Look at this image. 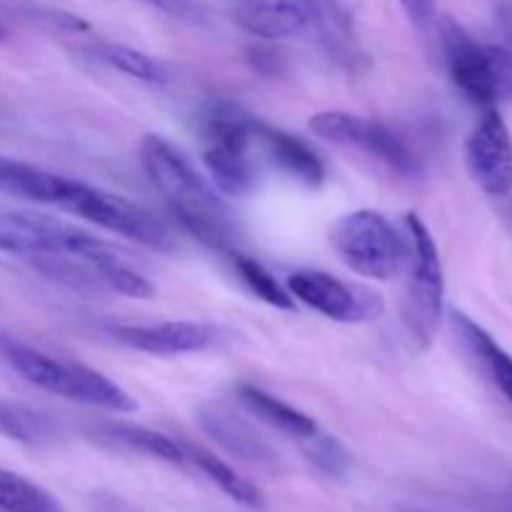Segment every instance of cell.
Listing matches in <instances>:
<instances>
[{
	"label": "cell",
	"instance_id": "6da1fadb",
	"mask_svg": "<svg viewBox=\"0 0 512 512\" xmlns=\"http://www.w3.org/2000/svg\"><path fill=\"white\" fill-rule=\"evenodd\" d=\"M0 253L70 283H100V270L120 258L113 245L80 225L43 213H0Z\"/></svg>",
	"mask_w": 512,
	"mask_h": 512
},
{
	"label": "cell",
	"instance_id": "7a4b0ae2",
	"mask_svg": "<svg viewBox=\"0 0 512 512\" xmlns=\"http://www.w3.org/2000/svg\"><path fill=\"white\" fill-rule=\"evenodd\" d=\"M140 163L170 213L190 235L213 250H235L238 230L223 195L173 143L163 135H145L140 143Z\"/></svg>",
	"mask_w": 512,
	"mask_h": 512
},
{
	"label": "cell",
	"instance_id": "3957f363",
	"mask_svg": "<svg viewBox=\"0 0 512 512\" xmlns=\"http://www.w3.org/2000/svg\"><path fill=\"white\" fill-rule=\"evenodd\" d=\"M3 355L20 378L50 395L110 413H133L138 408L128 390L88 365L58 360L23 343H3Z\"/></svg>",
	"mask_w": 512,
	"mask_h": 512
},
{
	"label": "cell",
	"instance_id": "277c9868",
	"mask_svg": "<svg viewBox=\"0 0 512 512\" xmlns=\"http://www.w3.org/2000/svg\"><path fill=\"white\" fill-rule=\"evenodd\" d=\"M438 30L445 65L460 93L485 110L512 103V45L473 38L453 18L440 20Z\"/></svg>",
	"mask_w": 512,
	"mask_h": 512
},
{
	"label": "cell",
	"instance_id": "5b68a950",
	"mask_svg": "<svg viewBox=\"0 0 512 512\" xmlns=\"http://www.w3.org/2000/svg\"><path fill=\"white\" fill-rule=\"evenodd\" d=\"M258 118L243 113L238 105L215 103L200 118L203 163L210 183L220 195L243 198L255 188V163L250 148L255 145Z\"/></svg>",
	"mask_w": 512,
	"mask_h": 512
},
{
	"label": "cell",
	"instance_id": "8992f818",
	"mask_svg": "<svg viewBox=\"0 0 512 512\" xmlns=\"http://www.w3.org/2000/svg\"><path fill=\"white\" fill-rule=\"evenodd\" d=\"M410 245V278L403 300V323L420 350H428L445 313V273L438 243L415 213L405 215Z\"/></svg>",
	"mask_w": 512,
	"mask_h": 512
},
{
	"label": "cell",
	"instance_id": "52a82bcc",
	"mask_svg": "<svg viewBox=\"0 0 512 512\" xmlns=\"http://www.w3.org/2000/svg\"><path fill=\"white\" fill-rule=\"evenodd\" d=\"M330 245L345 268L370 280H390L408 265V238L378 210H355L330 228Z\"/></svg>",
	"mask_w": 512,
	"mask_h": 512
},
{
	"label": "cell",
	"instance_id": "ba28073f",
	"mask_svg": "<svg viewBox=\"0 0 512 512\" xmlns=\"http://www.w3.org/2000/svg\"><path fill=\"white\" fill-rule=\"evenodd\" d=\"M65 213L85 218L88 223L98 225L108 233L133 240V243L145 245L150 250H160V253H173L175 250V238L163 220H158L140 205L130 203L123 195L93 188L88 183L78 185L75 198L70 200Z\"/></svg>",
	"mask_w": 512,
	"mask_h": 512
},
{
	"label": "cell",
	"instance_id": "9c48e42d",
	"mask_svg": "<svg viewBox=\"0 0 512 512\" xmlns=\"http://www.w3.org/2000/svg\"><path fill=\"white\" fill-rule=\"evenodd\" d=\"M308 128L310 133L328 140V143L365 150L403 178H418L423 173L418 155L410 150V145L380 120L345 113V110H323V113L310 118Z\"/></svg>",
	"mask_w": 512,
	"mask_h": 512
},
{
	"label": "cell",
	"instance_id": "30bf717a",
	"mask_svg": "<svg viewBox=\"0 0 512 512\" xmlns=\"http://www.w3.org/2000/svg\"><path fill=\"white\" fill-rule=\"evenodd\" d=\"M288 293L293 300L308 305L315 313L335 323H363L383 313V298L365 285L345 283L320 270H300L288 278Z\"/></svg>",
	"mask_w": 512,
	"mask_h": 512
},
{
	"label": "cell",
	"instance_id": "8fae6325",
	"mask_svg": "<svg viewBox=\"0 0 512 512\" xmlns=\"http://www.w3.org/2000/svg\"><path fill=\"white\" fill-rule=\"evenodd\" d=\"M470 178L490 198L512 193V135L498 108L485 110L465 143Z\"/></svg>",
	"mask_w": 512,
	"mask_h": 512
},
{
	"label": "cell",
	"instance_id": "7c38bea8",
	"mask_svg": "<svg viewBox=\"0 0 512 512\" xmlns=\"http://www.w3.org/2000/svg\"><path fill=\"white\" fill-rule=\"evenodd\" d=\"M113 338L138 353L190 355L215 348L223 340V330L200 320H163L148 325H115Z\"/></svg>",
	"mask_w": 512,
	"mask_h": 512
},
{
	"label": "cell",
	"instance_id": "4fadbf2b",
	"mask_svg": "<svg viewBox=\"0 0 512 512\" xmlns=\"http://www.w3.org/2000/svg\"><path fill=\"white\" fill-rule=\"evenodd\" d=\"M320 18L315 0H238L235 23L260 40L298 38Z\"/></svg>",
	"mask_w": 512,
	"mask_h": 512
},
{
	"label": "cell",
	"instance_id": "5bb4252c",
	"mask_svg": "<svg viewBox=\"0 0 512 512\" xmlns=\"http://www.w3.org/2000/svg\"><path fill=\"white\" fill-rule=\"evenodd\" d=\"M78 185L80 180L63 178V175H55L33 163H25V160L0 155V193L10 195V198L68 210Z\"/></svg>",
	"mask_w": 512,
	"mask_h": 512
},
{
	"label": "cell",
	"instance_id": "9a60e30c",
	"mask_svg": "<svg viewBox=\"0 0 512 512\" xmlns=\"http://www.w3.org/2000/svg\"><path fill=\"white\" fill-rule=\"evenodd\" d=\"M255 143L265 150L268 160L280 173L298 180L305 188H320L325 183L323 160L298 135L258 120V125H255Z\"/></svg>",
	"mask_w": 512,
	"mask_h": 512
},
{
	"label": "cell",
	"instance_id": "2e32d148",
	"mask_svg": "<svg viewBox=\"0 0 512 512\" xmlns=\"http://www.w3.org/2000/svg\"><path fill=\"white\" fill-rule=\"evenodd\" d=\"M198 423L200 428H203V433H208L220 448L238 455V458L255 460V463H270V460H275V453L268 445V440H265L248 420L235 415L233 410L225 408V405H200Z\"/></svg>",
	"mask_w": 512,
	"mask_h": 512
},
{
	"label": "cell",
	"instance_id": "e0dca14e",
	"mask_svg": "<svg viewBox=\"0 0 512 512\" xmlns=\"http://www.w3.org/2000/svg\"><path fill=\"white\" fill-rule=\"evenodd\" d=\"M453 325L460 343L465 345V350H468L470 358L475 360L480 373H483L485 378L493 383V388L512 405V355L483 328V325H478L473 318L458 313V310L453 313Z\"/></svg>",
	"mask_w": 512,
	"mask_h": 512
},
{
	"label": "cell",
	"instance_id": "ac0fdd59",
	"mask_svg": "<svg viewBox=\"0 0 512 512\" xmlns=\"http://www.w3.org/2000/svg\"><path fill=\"white\" fill-rule=\"evenodd\" d=\"M238 400L250 415H255L258 420L268 423L270 428L290 435V438L308 440L318 433V425H315L313 418H308L305 413L295 410L293 405L283 403V400L275 398V395L255 388V385L250 383L238 385Z\"/></svg>",
	"mask_w": 512,
	"mask_h": 512
},
{
	"label": "cell",
	"instance_id": "d6986e66",
	"mask_svg": "<svg viewBox=\"0 0 512 512\" xmlns=\"http://www.w3.org/2000/svg\"><path fill=\"white\" fill-rule=\"evenodd\" d=\"M183 448H185V460H188L190 465H195L203 475H208V478L213 480L225 495H230L235 503L248 505V508H263L265 505L263 493H260L250 480H245L243 475L235 473L223 458L210 453V450L203 448V445L183 443Z\"/></svg>",
	"mask_w": 512,
	"mask_h": 512
},
{
	"label": "cell",
	"instance_id": "ffe728a7",
	"mask_svg": "<svg viewBox=\"0 0 512 512\" xmlns=\"http://www.w3.org/2000/svg\"><path fill=\"white\" fill-rule=\"evenodd\" d=\"M0 435L25 448H43L55 440V425L48 415L20 400L0 398Z\"/></svg>",
	"mask_w": 512,
	"mask_h": 512
},
{
	"label": "cell",
	"instance_id": "44dd1931",
	"mask_svg": "<svg viewBox=\"0 0 512 512\" xmlns=\"http://www.w3.org/2000/svg\"><path fill=\"white\" fill-rule=\"evenodd\" d=\"M93 55L100 60V63L110 65V68L128 75V78L143 80V83L165 85L173 80L170 68L163 63V60L153 58V55L143 53V50L128 48V45L98 43L93 45Z\"/></svg>",
	"mask_w": 512,
	"mask_h": 512
},
{
	"label": "cell",
	"instance_id": "7402d4cb",
	"mask_svg": "<svg viewBox=\"0 0 512 512\" xmlns=\"http://www.w3.org/2000/svg\"><path fill=\"white\" fill-rule=\"evenodd\" d=\"M105 435L115 443L125 445L130 450H138V453L148 455V458L163 460L168 465H185V448L180 440L168 438L163 433H155V430L140 428V425H128V423H108L105 425Z\"/></svg>",
	"mask_w": 512,
	"mask_h": 512
},
{
	"label": "cell",
	"instance_id": "603a6c76",
	"mask_svg": "<svg viewBox=\"0 0 512 512\" xmlns=\"http://www.w3.org/2000/svg\"><path fill=\"white\" fill-rule=\"evenodd\" d=\"M228 258H230V265H233V270L238 273V278L243 280V285L255 295V298L263 300V303L270 305V308H278V310L295 308V300L293 295L288 293V288H283V285H280L278 280H275L273 275L258 263V260L250 258V255L238 253V250H230Z\"/></svg>",
	"mask_w": 512,
	"mask_h": 512
},
{
	"label": "cell",
	"instance_id": "cb8c5ba5",
	"mask_svg": "<svg viewBox=\"0 0 512 512\" xmlns=\"http://www.w3.org/2000/svg\"><path fill=\"white\" fill-rule=\"evenodd\" d=\"M0 510L3 512H58V503L35 483L0 470Z\"/></svg>",
	"mask_w": 512,
	"mask_h": 512
},
{
	"label": "cell",
	"instance_id": "d4e9b609",
	"mask_svg": "<svg viewBox=\"0 0 512 512\" xmlns=\"http://www.w3.org/2000/svg\"><path fill=\"white\" fill-rule=\"evenodd\" d=\"M305 455H308L310 463H313L320 473L328 475V478H343L350 468L348 450H345L335 438L320 433V430L313 438H308Z\"/></svg>",
	"mask_w": 512,
	"mask_h": 512
},
{
	"label": "cell",
	"instance_id": "484cf974",
	"mask_svg": "<svg viewBox=\"0 0 512 512\" xmlns=\"http://www.w3.org/2000/svg\"><path fill=\"white\" fill-rule=\"evenodd\" d=\"M405 15L418 30H430L438 20V0H398Z\"/></svg>",
	"mask_w": 512,
	"mask_h": 512
},
{
	"label": "cell",
	"instance_id": "4316f807",
	"mask_svg": "<svg viewBox=\"0 0 512 512\" xmlns=\"http://www.w3.org/2000/svg\"><path fill=\"white\" fill-rule=\"evenodd\" d=\"M45 18H48L55 28L70 30V33H88L90 30V25L85 23L83 18H78V15L73 13H65V10H48Z\"/></svg>",
	"mask_w": 512,
	"mask_h": 512
},
{
	"label": "cell",
	"instance_id": "83f0119b",
	"mask_svg": "<svg viewBox=\"0 0 512 512\" xmlns=\"http://www.w3.org/2000/svg\"><path fill=\"white\" fill-rule=\"evenodd\" d=\"M135 3L150 5V8L158 10H168V13H175V10H178V0H135Z\"/></svg>",
	"mask_w": 512,
	"mask_h": 512
},
{
	"label": "cell",
	"instance_id": "f1b7e54d",
	"mask_svg": "<svg viewBox=\"0 0 512 512\" xmlns=\"http://www.w3.org/2000/svg\"><path fill=\"white\" fill-rule=\"evenodd\" d=\"M5 38V30H3V25H0V40Z\"/></svg>",
	"mask_w": 512,
	"mask_h": 512
}]
</instances>
